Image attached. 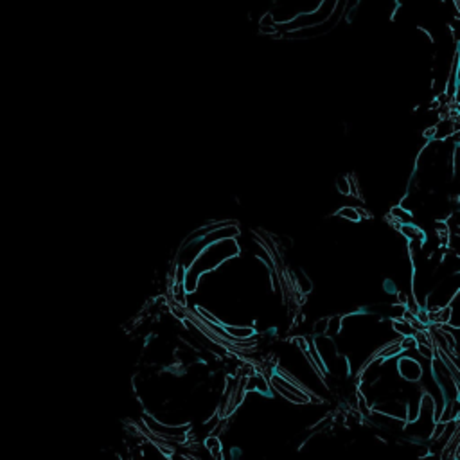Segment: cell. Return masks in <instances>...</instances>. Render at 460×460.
<instances>
[{
	"mask_svg": "<svg viewBox=\"0 0 460 460\" xmlns=\"http://www.w3.org/2000/svg\"><path fill=\"white\" fill-rule=\"evenodd\" d=\"M295 282H297L299 291H301L302 295H308V293L313 289V284H311V282H309V279L306 277L304 272H301V270L295 272Z\"/></svg>",
	"mask_w": 460,
	"mask_h": 460,
	"instance_id": "277c9868",
	"label": "cell"
},
{
	"mask_svg": "<svg viewBox=\"0 0 460 460\" xmlns=\"http://www.w3.org/2000/svg\"><path fill=\"white\" fill-rule=\"evenodd\" d=\"M390 216L396 223H412V212L404 207H394L390 209Z\"/></svg>",
	"mask_w": 460,
	"mask_h": 460,
	"instance_id": "3957f363",
	"label": "cell"
},
{
	"mask_svg": "<svg viewBox=\"0 0 460 460\" xmlns=\"http://www.w3.org/2000/svg\"><path fill=\"white\" fill-rule=\"evenodd\" d=\"M336 216L345 218V220H349V221H360V218H361L360 210L354 209V207H342V209H338Z\"/></svg>",
	"mask_w": 460,
	"mask_h": 460,
	"instance_id": "5b68a950",
	"label": "cell"
},
{
	"mask_svg": "<svg viewBox=\"0 0 460 460\" xmlns=\"http://www.w3.org/2000/svg\"><path fill=\"white\" fill-rule=\"evenodd\" d=\"M336 187H338L340 194H350L353 193V189H350V180L347 178V176H340L338 180H336Z\"/></svg>",
	"mask_w": 460,
	"mask_h": 460,
	"instance_id": "8992f818",
	"label": "cell"
},
{
	"mask_svg": "<svg viewBox=\"0 0 460 460\" xmlns=\"http://www.w3.org/2000/svg\"><path fill=\"white\" fill-rule=\"evenodd\" d=\"M397 370H399L401 377L407 380V381H410V383L419 381L421 380V376H422L421 363H419L417 360H414V358H410V356L399 358V361H397Z\"/></svg>",
	"mask_w": 460,
	"mask_h": 460,
	"instance_id": "6da1fadb",
	"label": "cell"
},
{
	"mask_svg": "<svg viewBox=\"0 0 460 460\" xmlns=\"http://www.w3.org/2000/svg\"><path fill=\"white\" fill-rule=\"evenodd\" d=\"M225 333L228 336H232V340H247L252 338L255 335L254 327H245V326H225Z\"/></svg>",
	"mask_w": 460,
	"mask_h": 460,
	"instance_id": "7a4b0ae2",
	"label": "cell"
}]
</instances>
